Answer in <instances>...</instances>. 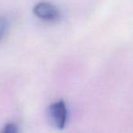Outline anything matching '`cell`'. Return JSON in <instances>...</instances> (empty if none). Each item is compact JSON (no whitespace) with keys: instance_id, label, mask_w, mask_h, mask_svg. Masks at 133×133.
I'll use <instances>...</instances> for the list:
<instances>
[{"instance_id":"cell-1","label":"cell","mask_w":133,"mask_h":133,"mask_svg":"<svg viewBox=\"0 0 133 133\" xmlns=\"http://www.w3.org/2000/svg\"><path fill=\"white\" fill-rule=\"evenodd\" d=\"M48 120L53 127L62 129L65 127L68 118V109L63 100L52 103L48 109Z\"/></svg>"},{"instance_id":"cell-2","label":"cell","mask_w":133,"mask_h":133,"mask_svg":"<svg viewBox=\"0 0 133 133\" xmlns=\"http://www.w3.org/2000/svg\"><path fill=\"white\" fill-rule=\"evenodd\" d=\"M34 14L45 21H57L60 17V12L55 6L48 2H40L33 9Z\"/></svg>"},{"instance_id":"cell-3","label":"cell","mask_w":133,"mask_h":133,"mask_svg":"<svg viewBox=\"0 0 133 133\" xmlns=\"http://www.w3.org/2000/svg\"><path fill=\"white\" fill-rule=\"evenodd\" d=\"M0 133H18V127L15 123H8Z\"/></svg>"},{"instance_id":"cell-4","label":"cell","mask_w":133,"mask_h":133,"mask_svg":"<svg viewBox=\"0 0 133 133\" xmlns=\"http://www.w3.org/2000/svg\"><path fill=\"white\" fill-rule=\"evenodd\" d=\"M6 28H8V24H6V21L4 18H1L0 17V40L3 38V37L5 36L6 31Z\"/></svg>"}]
</instances>
